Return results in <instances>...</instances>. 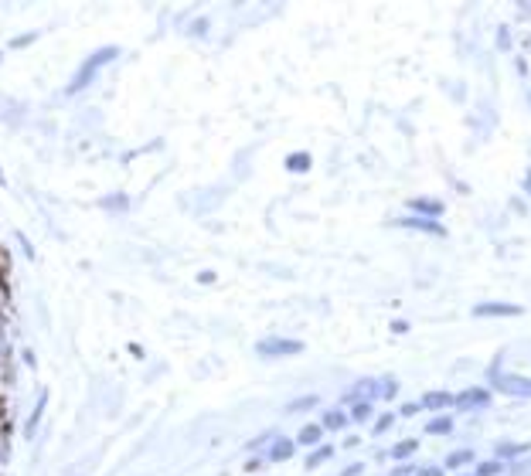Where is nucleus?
Returning <instances> with one entry per match:
<instances>
[{"instance_id": "423d86ee", "label": "nucleus", "mask_w": 531, "mask_h": 476, "mask_svg": "<svg viewBox=\"0 0 531 476\" xmlns=\"http://www.w3.org/2000/svg\"><path fill=\"white\" fill-rule=\"evenodd\" d=\"M402 228H419V232H429V235H446V232H443V225H439L436 218H423V214H416V218H402Z\"/></svg>"}, {"instance_id": "a878e982", "label": "nucleus", "mask_w": 531, "mask_h": 476, "mask_svg": "<svg viewBox=\"0 0 531 476\" xmlns=\"http://www.w3.org/2000/svg\"><path fill=\"white\" fill-rule=\"evenodd\" d=\"M38 34H21V38H14V48H24V45H31Z\"/></svg>"}, {"instance_id": "6e6552de", "label": "nucleus", "mask_w": 531, "mask_h": 476, "mask_svg": "<svg viewBox=\"0 0 531 476\" xmlns=\"http://www.w3.org/2000/svg\"><path fill=\"white\" fill-rule=\"evenodd\" d=\"M320 439H323V425L307 422L300 429V436H296V446H320Z\"/></svg>"}, {"instance_id": "c756f323", "label": "nucleus", "mask_w": 531, "mask_h": 476, "mask_svg": "<svg viewBox=\"0 0 531 476\" xmlns=\"http://www.w3.org/2000/svg\"><path fill=\"white\" fill-rule=\"evenodd\" d=\"M198 283H205V286H208V283H214V272H201V276H198Z\"/></svg>"}, {"instance_id": "0eeeda50", "label": "nucleus", "mask_w": 531, "mask_h": 476, "mask_svg": "<svg viewBox=\"0 0 531 476\" xmlns=\"http://www.w3.org/2000/svg\"><path fill=\"white\" fill-rule=\"evenodd\" d=\"M409 208L416 214H423V218H439L443 214V201H432V198H416V201H409Z\"/></svg>"}, {"instance_id": "1a4fd4ad", "label": "nucleus", "mask_w": 531, "mask_h": 476, "mask_svg": "<svg viewBox=\"0 0 531 476\" xmlns=\"http://www.w3.org/2000/svg\"><path fill=\"white\" fill-rule=\"evenodd\" d=\"M347 422H351V415H344L341 408H330V412H323V432H341V429H347Z\"/></svg>"}, {"instance_id": "9d476101", "label": "nucleus", "mask_w": 531, "mask_h": 476, "mask_svg": "<svg viewBox=\"0 0 531 476\" xmlns=\"http://www.w3.org/2000/svg\"><path fill=\"white\" fill-rule=\"evenodd\" d=\"M7 361H10V334H7V323H3V317H0V381H3Z\"/></svg>"}, {"instance_id": "9b49d317", "label": "nucleus", "mask_w": 531, "mask_h": 476, "mask_svg": "<svg viewBox=\"0 0 531 476\" xmlns=\"http://www.w3.org/2000/svg\"><path fill=\"white\" fill-rule=\"evenodd\" d=\"M487 392H483V388H474V392H463V395H456L453 398V401H456V405H463V408H470V405H487Z\"/></svg>"}, {"instance_id": "f8f14e48", "label": "nucleus", "mask_w": 531, "mask_h": 476, "mask_svg": "<svg viewBox=\"0 0 531 476\" xmlns=\"http://www.w3.org/2000/svg\"><path fill=\"white\" fill-rule=\"evenodd\" d=\"M286 170H290V174L310 170V154H290V157H286Z\"/></svg>"}, {"instance_id": "dca6fc26", "label": "nucleus", "mask_w": 531, "mask_h": 476, "mask_svg": "<svg viewBox=\"0 0 531 476\" xmlns=\"http://www.w3.org/2000/svg\"><path fill=\"white\" fill-rule=\"evenodd\" d=\"M103 208L106 211H126L130 201H126V194H116V198H103Z\"/></svg>"}, {"instance_id": "5701e85b", "label": "nucleus", "mask_w": 531, "mask_h": 476, "mask_svg": "<svg viewBox=\"0 0 531 476\" xmlns=\"http://www.w3.org/2000/svg\"><path fill=\"white\" fill-rule=\"evenodd\" d=\"M392 422H395V415H381V419L374 422V436H381V432H388V429H392Z\"/></svg>"}, {"instance_id": "72a5a7b5", "label": "nucleus", "mask_w": 531, "mask_h": 476, "mask_svg": "<svg viewBox=\"0 0 531 476\" xmlns=\"http://www.w3.org/2000/svg\"><path fill=\"white\" fill-rule=\"evenodd\" d=\"M0 58H3V52H0Z\"/></svg>"}, {"instance_id": "412c9836", "label": "nucleus", "mask_w": 531, "mask_h": 476, "mask_svg": "<svg viewBox=\"0 0 531 476\" xmlns=\"http://www.w3.org/2000/svg\"><path fill=\"white\" fill-rule=\"evenodd\" d=\"M501 473V463L494 459V463H480L477 466V476H497Z\"/></svg>"}, {"instance_id": "aec40b11", "label": "nucleus", "mask_w": 531, "mask_h": 476, "mask_svg": "<svg viewBox=\"0 0 531 476\" xmlns=\"http://www.w3.org/2000/svg\"><path fill=\"white\" fill-rule=\"evenodd\" d=\"M450 429H453L450 419H436V422L425 425V432H432V436H436V432H450Z\"/></svg>"}, {"instance_id": "cd10ccee", "label": "nucleus", "mask_w": 531, "mask_h": 476, "mask_svg": "<svg viewBox=\"0 0 531 476\" xmlns=\"http://www.w3.org/2000/svg\"><path fill=\"white\" fill-rule=\"evenodd\" d=\"M392 330H395V334H405V330H409V323H405V320H395V323H392Z\"/></svg>"}, {"instance_id": "4468645a", "label": "nucleus", "mask_w": 531, "mask_h": 476, "mask_svg": "<svg viewBox=\"0 0 531 476\" xmlns=\"http://www.w3.org/2000/svg\"><path fill=\"white\" fill-rule=\"evenodd\" d=\"M416 449H419V442H416V439H402V442H398V446L388 452V456H392V459H409V456H412Z\"/></svg>"}, {"instance_id": "473e14b6", "label": "nucleus", "mask_w": 531, "mask_h": 476, "mask_svg": "<svg viewBox=\"0 0 531 476\" xmlns=\"http://www.w3.org/2000/svg\"><path fill=\"white\" fill-rule=\"evenodd\" d=\"M7 184V177H3V167H0V187Z\"/></svg>"}, {"instance_id": "7ed1b4c3", "label": "nucleus", "mask_w": 531, "mask_h": 476, "mask_svg": "<svg viewBox=\"0 0 531 476\" xmlns=\"http://www.w3.org/2000/svg\"><path fill=\"white\" fill-rule=\"evenodd\" d=\"M494 378V374H490ZM494 385L507 392V395H521V398H531V378H518V374H497Z\"/></svg>"}, {"instance_id": "2f4dec72", "label": "nucleus", "mask_w": 531, "mask_h": 476, "mask_svg": "<svg viewBox=\"0 0 531 476\" xmlns=\"http://www.w3.org/2000/svg\"><path fill=\"white\" fill-rule=\"evenodd\" d=\"M525 191H528V194H531V174H528V177H525Z\"/></svg>"}, {"instance_id": "20e7f679", "label": "nucleus", "mask_w": 531, "mask_h": 476, "mask_svg": "<svg viewBox=\"0 0 531 476\" xmlns=\"http://www.w3.org/2000/svg\"><path fill=\"white\" fill-rule=\"evenodd\" d=\"M474 317H521V306H514V303H477Z\"/></svg>"}, {"instance_id": "c85d7f7f", "label": "nucleus", "mask_w": 531, "mask_h": 476, "mask_svg": "<svg viewBox=\"0 0 531 476\" xmlns=\"http://www.w3.org/2000/svg\"><path fill=\"white\" fill-rule=\"evenodd\" d=\"M416 412H419V405H412V401H409V405H402V415H416Z\"/></svg>"}, {"instance_id": "6ab92c4d", "label": "nucleus", "mask_w": 531, "mask_h": 476, "mask_svg": "<svg viewBox=\"0 0 531 476\" xmlns=\"http://www.w3.org/2000/svg\"><path fill=\"white\" fill-rule=\"evenodd\" d=\"M474 459V452L470 449H460V452H453L450 459H446V466H463V463H470Z\"/></svg>"}, {"instance_id": "b1692460", "label": "nucleus", "mask_w": 531, "mask_h": 476, "mask_svg": "<svg viewBox=\"0 0 531 476\" xmlns=\"http://www.w3.org/2000/svg\"><path fill=\"white\" fill-rule=\"evenodd\" d=\"M497 48H501V52L511 48V34H507V27H497Z\"/></svg>"}, {"instance_id": "39448f33", "label": "nucleus", "mask_w": 531, "mask_h": 476, "mask_svg": "<svg viewBox=\"0 0 531 476\" xmlns=\"http://www.w3.org/2000/svg\"><path fill=\"white\" fill-rule=\"evenodd\" d=\"M293 452H296V442H293V439H283V436H276V439H272V446H269V459H272V463H286V459H293Z\"/></svg>"}, {"instance_id": "ddd939ff", "label": "nucleus", "mask_w": 531, "mask_h": 476, "mask_svg": "<svg viewBox=\"0 0 531 476\" xmlns=\"http://www.w3.org/2000/svg\"><path fill=\"white\" fill-rule=\"evenodd\" d=\"M330 456H334V449H330V446H320V449H314L310 456H307V470H317V466H323Z\"/></svg>"}, {"instance_id": "393cba45", "label": "nucleus", "mask_w": 531, "mask_h": 476, "mask_svg": "<svg viewBox=\"0 0 531 476\" xmlns=\"http://www.w3.org/2000/svg\"><path fill=\"white\" fill-rule=\"evenodd\" d=\"M518 452H525V446H514V442H507V446H501V449H497V456H518Z\"/></svg>"}, {"instance_id": "f3484780", "label": "nucleus", "mask_w": 531, "mask_h": 476, "mask_svg": "<svg viewBox=\"0 0 531 476\" xmlns=\"http://www.w3.org/2000/svg\"><path fill=\"white\" fill-rule=\"evenodd\" d=\"M372 415V405L368 401H354V408H351V422H365Z\"/></svg>"}, {"instance_id": "f257e3e1", "label": "nucleus", "mask_w": 531, "mask_h": 476, "mask_svg": "<svg viewBox=\"0 0 531 476\" xmlns=\"http://www.w3.org/2000/svg\"><path fill=\"white\" fill-rule=\"evenodd\" d=\"M116 58H119V48H116V45H106V48H96L92 54H85V61L75 68L72 82L65 85V96H79L82 89H89V85L96 82V75H99L106 65H112Z\"/></svg>"}, {"instance_id": "7c9ffc66", "label": "nucleus", "mask_w": 531, "mask_h": 476, "mask_svg": "<svg viewBox=\"0 0 531 476\" xmlns=\"http://www.w3.org/2000/svg\"><path fill=\"white\" fill-rule=\"evenodd\" d=\"M358 473H361V463H358V466H347L341 476H358Z\"/></svg>"}, {"instance_id": "4be33fe9", "label": "nucleus", "mask_w": 531, "mask_h": 476, "mask_svg": "<svg viewBox=\"0 0 531 476\" xmlns=\"http://www.w3.org/2000/svg\"><path fill=\"white\" fill-rule=\"evenodd\" d=\"M45 401H48V398L41 395V401H38V408H34V415H31V422H27V432H34V429H38V419H41V412H45Z\"/></svg>"}, {"instance_id": "bb28decb", "label": "nucleus", "mask_w": 531, "mask_h": 476, "mask_svg": "<svg viewBox=\"0 0 531 476\" xmlns=\"http://www.w3.org/2000/svg\"><path fill=\"white\" fill-rule=\"evenodd\" d=\"M416 476H443V470H439V466H425V470H419Z\"/></svg>"}, {"instance_id": "f03ea898", "label": "nucleus", "mask_w": 531, "mask_h": 476, "mask_svg": "<svg viewBox=\"0 0 531 476\" xmlns=\"http://www.w3.org/2000/svg\"><path fill=\"white\" fill-rule=\"evenodd\" d=\"M256 354L259 357H293V354H303V344L290 337H266L256 344Z\"/></svg>"}, {"instance_id": "a211bd4d", "label": "nucleus", "mask_w": 531, "mask_h": 476, "mask_svg": "<svg viewBox=\"0 0 531 476\" xmlns=\"http://www.w3.org/2000/svg\"><path fill=\"white\" fill-rule=\"evenodd\" d=\"M314 405H317V395H303V398H296V401H290V412H307Z\"/></svg>"}, {"instance_id": "2eb2a0df", "label": "nucleus", "mask_w": 531, "mask_h": 476, "mask_svg": "<svg viewBox=\"0 0 531 476\" xmlns=\"http://www.w3.org/2000/svg\"><path fill=\"white\" fill-rule=\"evenodd\" d=\"M423 405L425 408H443V405H453V395H446V392H429V395L423 398Z\"/></svg>"}]
</instances>
